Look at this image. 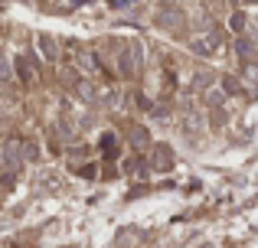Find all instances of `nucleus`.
<instances>
[{
  "label": "nucleus",
  "mask_w": 258,
  "mask_h": 248,
  "mask_svg": "<svg viewBox=\"0 0 258 248\" xmlns=\"http://www.w3.org/2000/svg\"><path fill=\"white\" fill-rule=\"evenodd\" d=\"M111 4H127V0H111Z\"/></svg>",
  "instance_id": "1"
}]
</instances>
